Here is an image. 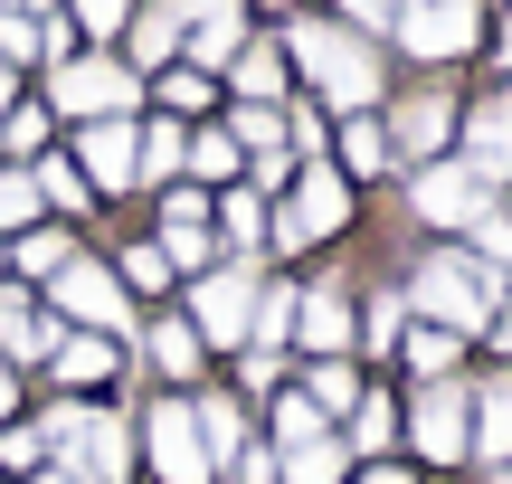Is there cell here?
<instances>
[{
    "label": "cell",
    "mask_w": 512,
    "mask_h": 484,
    "mask_svg": "<svg viewBox=\"0 0 512 484\" xmlns=\"http://www.w3.org/2000/svg\"><path fill=\"white\" fill-rule=\"evenodd\" d=\"M465 171H475V181L512 171V95H494V105L465 114Z\"/></svg>",
    "instance_id": "2e32d148"
},
{
    "label": "cell",
    "mask_w": 512,
    "mask_h": 484,
    "mask_svg": "<svg viewBox=\"0 0 512 484\" xmlns=\"http://www.w3.org/2000/svg\"><path fill=\"white\" fill-rule=\"evenodd\" d=\"M181 38H190V0H162V10H143V19H133V57H143V67H162Z\"/></svg>",
    "instance_id": "603a6c76"
},
{
    "label": "cell",
    "mask_w": 512,
    "mask_h": 484,
    "mask_svg": "<svg viewBox=\"0 0 512 484\" xmlns=\"http://www.w3.org/2000/svg\"><path fill=\"white\" fill-rule=\"evenodd\" d=\"M143 352H152V371H162V380H200V333H190V314H162V323H152V333H143Z\"/></svg>",
    "instance_id": "44dd1931"
},
{
    "label": "cell",
    "mask_w": 512,
    "mask_h": 484,
    "mask_svg": "<svg viewBox=\"0 0 512 484\" xmlns=\"http://www.w3.org/2000/svg\"><path fill=\"white\" fill-rule=\"evenodd\" d=\"M10 266H29V276H57V266H67V238H57V228H19V257Z\"/></svg>",
    "instance_id": "836d02e7"
},
{
    "label": "cell",
    "mask_w": 512,
    "mask_h": 484,
    "mask_svg": "<svg viewBox=\"0 0 512 484\" xmlns=\"http://www.w3.org/2000/svg\"><path fill=\"white\" fill-rule=\"evenodd\" d=\"M114 285H133V295H152V285H171V266H162V247H133V257L114 266Z\"/></svg>",
    "instance_id": "f35d334b"
},
{
    "label": "cell",
    "mask_w": 512,
    "mask_h": 484,
    "mask_svg": "<svg viewBox=\"0 0 512 484\" xmlns=\"http://www.w3.org/2000/svg\"><path fill=\"white\" fill-rule=\"evenodd\" d=\"M38 456H48L38 428H0V466H38Z\"/></svg>",
    "instance_id": "b9f144b4"
},
{
    "label": "cell",
    "mask_w": 512,
    "mask_h": 484,
    "mask_svg": "<svg viewBox=\"0 0 512 484\" xmlns=\"http://www.w3.org/2000/svg\"><path fill=\"white\" fill-rule=\"evenodd\" d=\"M162 95H171V105H209V76H200V67H171Z\"/></svg>",
    "instance_id": "bcb514c9"
},
{
    "label": "cell",
    "mask_w": 512,
    "mask_h": 484,
    "mask_svg": "<svg viewBox=\"0 0 512 484\" xmlns=\"http://www.w3.org/2000/svg\"><path fill=\"white\" fill-rule=\"evenodd\" d=\"M228 133H238V152H285V114H275V105H238Z\"/></svg>",
    "instance_id": "4dcf8cb0"
},
{
    "label": "cell",
    "mask_w": 512,
    "mask_h": 484,
    "mask_svg": "<svg viewBox=\"0 0 512 484\" xmlns=\"http://www.w3.org/2000/svg\"><path fill=\"white\" fill-rule=\"evenodd\" d=\"M0 10H19V19H38V10H48V0H0Z\"/></svg>",
    "instance_id": "816d5d0a"
},
{
    "label": "cell",
    "mask_w": 512,
    "mask_h": 484,
    "mask_svg": "<svg viewBox=\"0 0 512 484\" xmlns=\"http://www.w3.org/2000/svg\"><path fill=\"white\" fill-rule=\"evenodd\" d=\"M380 133H389V162H437L446 133H456V105L446 95H408L399 124H380Z\"/></svg>",
    "instance_id": "4fadbf2b"
},
{
    "label": "cell",
    "mask_w": 512,
    "mask_h": 484,
    "mask_svg": "<svg viewBox=\"0 0 512 484\" xmlns=\"http://www.w3.org/2000/svg\"><path fill=\"white\" fill-rule=\"evenodd\" d=\"M494 295H503V276L484 257H427L418 276H408V304H418L437 333H484V323H494Z\"/></svg>",
    "instance_id": "7a4b0ae2"
},
{
    "label": "cell",
    "mask_w": 512,
    "mask_h": 484,
    "mask_svg": "<svg viewBox=\"0 0 512 484\" xmlns=\"http://www.w3.org/2000/svg\"><path fill=\"white\" fill-rule=\"evenodd\" d=\"M38 437L57 447V466H67L76 484H124V475H133V418H114V409L67 399V409L38 418Z\"/></svg>",
    "instance_id": "6da1fadb"
},
{
    "label": "cell",
    "mask_w": 512,
    "mask_h": 484,
    "mask_svg": "<svg viewBox=\"0 0 512 484\" xmlns=\"http://www.w3.org/2000/svg\"><path fill=\"white\" fill-rule=\"evenodd\" d=\"M219 219H228V238H238V247H256V238H266V209H256L247 190H228V200H219Z\"/></svg>",
    "instance_id": "ab89813d"
},
{
    "label": "cell",
    "mask_w": 512,
    "mask_h": 484,
    "mask_svg": "<svg viewBox=\"0 0 512 484\" xmlns=\"http://www.w3.org/2000/svg\"><path fill=\"white\" fill-rule=\"evenodd\" d=\"M48 295H57V314H67L76 333H124V285H114V266L67 257V266L48 276Z\"/></svg>",
    "instance_id": "ba28073f"
},
{
    "label": "cell",
    "mask_w": 512,
    "mask_h": 484,
    "mask_svg": "<svg viewBox=\"0 0 512 484\" xmlns=\"http://www.w3.org/2000/svg\"><path fill=\"white\" fill-rule=\"evenodd\" d=\"M408 371H418V380H446V371H456V333L418 323V333H408Z\"/></svg>",
    "instance_id": "f1b7e54d"
},
{
    "label": "cell",
    "mask_w": 512,
    "mask_h": 484,
    "mask_svg": "<svg viewBox=\"0 0 512 484\" xmlns=\"http://www.w3.org/2000/svg\"><path fill=\"white\" fill-rule=\"evenodd\" d=\"M294 342H304L313 361H323V352H351V304L332 295V285H313V295H294Z\"/></svg>",
    "instance_id": "e0dca14e"
},
{
    "label": "cell",
    "mask_w": 512,
    "mask_h": 484,
    "mask_svg": "<svg viewBox=\"0 0 512 484\" xmlns=\"http://www.w3.org/2000/svg\"><path fill=\"white\" fill-rule=\"evenodd\" d=\"M503 352H512V323H503Z\"/></svg>",
    "instance_id": "11a10c76"
},
{
    "label": "cell",
    "mask_w": 512,
    "mask_h": 484,
    "mask_svg": "<svg viewBox=\"0 0 512 484\" xmlns=\"http://www.w3.org/2000/svg\"><path fill=\"white\" fill-rule=\"evenodd\" d=\"M342 418H351V428H342V447H361V456H380L389 437H399V409H389L380 390H361V399H351Z\"/></svg>",
    "instance_id": "d4e9b609"
},
{
    "label": "cell",
    "mask_w": 512,
    "mask_h": 484,
    "mask_svg": "<svg viewBox=\"0 0 512 484\" xmlns=\"http://www.w3.org/2000/svg\"><path fill=\"white\" fill-rule=\"evenodd\" d=\"M342 162L351 171H389V133L370 124V114H351V124H342Z\"/></svg>",
    "instance_id": "f546056e"
},
{
    "label": "cell",
    "mask_w": 512,
    "mask_h": 484,
    "mask_svg": "<svg viewBox=\"0 0 512 484\" xmlns=\"http://www.w3.org/2000/svg\"><path fill=\"white\" fill-rule=\"evenodd\" d=\"M465 466H494V475L512 466V371L475 390V447H465Z\"/></svg>",
    "instance_id": "9a60e30c"
},
{
    "label": "cell",
    "mask_w": 512,
    "mask_h": 484,
    "mask_svg": "<svg viewBox=\"0 0 512 484\" xmlns=\"http://www.w3.org/2000/svg\"><path fill=\"white\" fill-rule=\"evenodd\" d=\"M48 352H57V323L38 314V304L0 295V361H10V371H29V361H48Z\"/></svg>",
    "instance_id": "ac0fdd59"
},
{
    "label": "cell",
    "mask_w": 512,
    "mask_h": 484,
    "mask_svg": "<svg viewBox=\"0 0 512 484\" xmlns=\"http://www.w3.org/2000/svg\"><path fill=\"white\" fill-rule=\"evenodd\" d=\"M503 475H512V466H503Z\"/></svg>",
    "instance_id": "9f6ffc18"
},
{
    "label": "cell",
    "mask_w": 512,
    "mask_h": 484,
    "mask_svg": "<svg viewBox=\"0 0 512 484\" xmlns=\"http://www.w3.org/2000/svg\"><path fill=\"white\" fill-rule=\"evenodd\" d=\"M285 48H294V67H304L313 86L332 95V105L361 114L370 95H380V57H370V38H361V29H323V19H304Z\"/></svg>",
    "instance_id": "3957f363"
},
{
    "label": "cell",
    "mask_w": 512,
    "mask_h": 484,
    "mask_svg": "<svg viewBox=\"0 0 512 484\" xmlns=\"http://www.w3.org/2000/svg\"><path fill=\"white\" fill-rule=\"evenodd\" d=\"M209 228H162V266H190V276H209Z\"/></svg>",
    "instance_id": "d590c367"
},
{
    "label": "cell",
    "mask_w": 512,
    "mask_h": 484,
    "mask_svg": "<svg viewBox=\"0 0 512 484\" xmlns=\"http://www.w3.org/2000/svg\"><path fill=\"white\" fill-rule=\"evenodd\" d=\"M19 57H38V19L0 10V67H19Z\"/></svg>",
    "instance_id": "60d3db41"
},
{
    "label": "cell",
    "mask_w": 512,
    "mask_h": 484,
    "mask_svg": "<svg viewBox=\"0 0 512 484\" xmlns=\"http://www.w3.org/2000/svg\"><path fill=\"white\" fill-rule=\"evenodd\" d=\"M475 247H484V257H512V209H484V219H475Z\"/></svg>",
    "instance_id": "7bdbcfd3"
},
{
    "label": "cell",
    "mask_w": 512,
    "mask_h": 484,
    "mask_svg": "<svg viewBox=\"0 0 512 484\" xmlns=\"http://www.w3.org/2000/svg\"><path fill=\"white\" fill-rule=\"evenodd\" d=\"M38 143H48V114H38V105H10V114H0V152H38Z\"/></svg>",
    "instance_id": "74e56055"
},
{
    "label": "cell",
    "mask_w": 512,
    "mask_h": 484,
    "mask_svg": "<svg viewBox=\"0 0 512 484\" xmlns=\"http://www.w3.org/2000/svg\"><path fill=\"white\" fill-rule=\"evenodd\" d=\"M10 409H19V380H10V361H0V428H10Z\"/></svg>",
    "instance_id": "681fc988"
},
{
    "label": "cell",
    "mask_w": 512,
    "mask_h": 484,
    "mask_svg": "<svg viewBox=\"0 0 512 484\" xmlns=\"http://www.w3.org/2000/svg\"><path fill=\"white\" fill-rule=\"evenodd\" d=\"M228 475H238V484H275V447H238V456H228Z\"/></svg>",
    "instance_id": "f6af8a7d"
},
{
    "label": "cell",
    "mask_w": 512,
    "mask_h": 484,
    "mask_svg": "<svg viewBox=\"0 0 512 484\" xmlns=\"http://www.w3.org/2000/svg\"><path fill=\"white\" fill-rule=\"evenodd\" d=\"M238 380L247 390H275V352H238Z\"/></svg>",
    "instance_id": "7dc6e473"
},
{
    "label": "cell",
    "mask_w": 512,
    "mask_h": 484,
    "mask_svg": "<svg viewBox=\"0 0 512 484\" xmlns=\"http://www.w3.org/2000/svg\"><path fill=\"white\" fill-rule=\"evenodd\" d=\"M408 209H418L427 228H475L484 209H494V190H484L465 162H418V190H408Z\"/></svg>",
    "instance_id": "9c48e42d"
},
{
    "label": "cell",
    "mask_w": 512,
    "mask_h": 484,
    "mask_svg": "<svg viewBox=\"0 0 512 484\" xmlns=\"http://www.w3.org/2000/svg\"><path fill=\"white\" fill-rule=\"evenodd\" d=\"M181 124H133V181H171L181 171Z\"/></svg>",
    "instance_id": "cb8c5ba5"
},
{
    "label": "cell",
    "mask_w": 512,
    "mask_h": 484,
    "mask_svg": "<svg viewBox=\"0 0 512 484\" xmlns=\"http://www.w3.org/2000/svg\"><path fill=\"white\" fill-rule=\"evenodd\" d=\"M304 437H332V418L294 390V399H275V447H304Z\"/></svg>",
    "instance_id": "83f0119b"
},
{
    "label": "cell",
    "mask_w": 512,
    "mask_h": 484,
    "mask_svg": "<svg viewBox=\"0 0 512 484\" xmlns=\"http://www.w3.org/2000/svg\"><path fill=\"white\" fill-rule=\"evenodd\" d=\"M0 114H10V67H0Z\"/></svg>",
    "instance_id": "db71d44e"
},
{
    "label": "cell",
    "mask_w": 512,
    "mask_h": 484,
    "mask_svg": "<svg viewBox=\"0 0 512 484\" xmlns=\"http://www.w3.org/2000/svg\"><path fill=\"white\" fill-rule=\"evenodd\" d=\"M351 342H361V352H389V342H399V295H370V314L351 323Z\"/></svg>",
    "instance_id": "e575fe53"
},
{
    "label": "cell",
    "mask_w": 512,
    "mask_h": 484,
    "mask_svg": "<svg viewBox=\"0 0 512 484\" xmlns=\"http://www.w3.org/2000/svg\"><path fill=\"white\" fill-rule=\"evenodd\" d=\"M351 484H418V475H399V466H370V475H351Z\"/></svg>",
    "instance_id": "f907efd6"
},
{
    "label": "cell",
    "mask_w": 512,
    "mask_h": 484,
    "mask_svg": "<svg viewBox=\"0 0 512 484\" xmlns=\"http://www.w3.org/2000/svg\"><path fill=\"white\" fill-rule=\"evenodd\" d=\"M48 361H57L67 380H76V390H105V380L124 371V352H114V333H57V352H48Z\"/></svg>",
    "instance_id": "d6986e66"
},
{
    "label": "cell",
    "mask_w": 512,
    "mask_h": 484,
    "mask_svg": "<svg viewBox=\"0 0 512 484\" xmlns=\"http://www.w3.org/2000/svg\"><path fill=\"white\" fill-rule=\"evenodd\" d=\"M38 181V209H86V171L76 162H48V171H29Z\"/></svg>",
    "instance_id": "d6a6232c"
},
{
    "label": "cell",
    "mask_w": 512,
    "mask_h": 484,
    "mask_svg": "<svg viewBox=\"0 0 512 484\" xmlns=\"http://www.w3.org/2000/svg\"><path fill=\"white\" fill-rule=\"evenodd\" d=\"M408 447H418L427 466H465V447H475V390H465L456 371L418 390V409H408Z\"/></svg>",
    "instance_id": "277c9868"
},
{
    "label": "cell",
    "mask_w": 512,
    "mask_h": 484,
    "mask_svg": "<svg viewBox=\"0 0 512 484\" xmlns=\"http://www.w3.org/2000/svg\"><path fill=\"white\" fill-rule=\"evenodd\" d=\"M351 19H361V29H389V19H399V0H342Z\"/></svg>",
    "instance_id": "c3c4849f"
},
{
    "label": "cell",
    "mask_w": 512,
    "mask_h": 484,
    "mask_svg": "<svg viewBox=\"0 0 512 484\" xmlns=\"http://www.w3.org/2000/svg\"><path fill=\"white\" fill-rule=\"evenodd\" d=\"M247 304H256V276H247V266L200 276V295H190V333H200L209 352H238V342H247Z\"/></svg>",
    "instance_id": "30bf717a"
},
{
    "label": "cell",
    "mask_w": 512,
    "mask_h": 484,
    "mask_svg": "<svg viewBox=\"0 0 512 484\" xmlns=\"http://www.w3.org/2000/svg\"><path fill=\"white\" fill-rule=\"evenodd\" d=\"M38 484H76V475H67V466H48V475H38Z\"/></svg>",
    "instance_id": "f5cc1de1"
},
{
    "label": "cell",
    "mask_w": 512,
    "mask_h": 484,
    "mask_svg": "<svg viewBox=\"0 0 512 484\" xmlns=\"http://www.w3.org/2000/svg\"><path fill=\"white\" fill-rule=\"evenodd\" d=\"M76 29H95V38H114V29H124V0H76Z\"/></svg>",
    "instance_id": "ee69618b"
},
{
    "label": "cell",
    "mask_w": 512,
    "mask_h": 484,
    "mask_svg": "<svg viewBox=\"0 0 512 484\" xmlns=\"http://www.w3.org/2000/svg\"><path fill=\"white\" fill-rule=\"evenodd\" d=\"M190 428H200V447H209V466L228 475V456L247 447V409H238V399H190Z\"/></svg>",
    "instance_id": "7402d4cb"
},
{
    "label": "cell",
    "mask_w": 512,
    "mask_h": 484,
    "mask_svg": "<svg viewBox=\"0 0 512 484\" xmlns=\"http://www.w3.org/2000/svg\"><path fill=\"white\" fill-rule=\"evenodd\" d=\"M304 399H313V409H323V418H342L351 399H361V380H351V361H342V352H323V361H313V371H304Z\"/></svg>",
    "instance_id": "484cf974"
},
{
    "label": "cell",
    "mask_w": 512,
    "mask_h": 484,
    "mask_svg": "<svg viewBox=\"0 0 512 484\" xmlns=\"http://www.w3.org/2000/svg\"><path fill=\"white\" fill-rule=\"evenodd\" d=\"M332 228H351V181L313 162L304 181H294V209H285V228H275V238L304 247V238H332Z\"/></svg>",
    "instance_id": "8fae6325"
},
{
    "label": "cell",
    "mask_w": 512,
    "mask_h": 484,
    "mask_svg": "<svg viewBox=\"0 0 512 484\" xmlns=\"http://www.w3.org/2000/svg\"><path fill=\"white\" fill-rule=\"evenodd\" d=\"M143 456H152L162 484H219L200 428H190V399H152V409H143Z\"/></svg>",
    "instance_id": "5b68a950"
},
{
    "label": "cell",
    "mask_w": 512,
    "mask_h": 484,
    "mask_svg": "<svg viewBox=\"0 0 512 484\" xmlns=\"http://www.w3.org/2000/svg\"><path fill=\"white\" fill-rule=\"evenodd\" d=\"M181 48H190V67H228V57H238L247 48V0H190V38H181Z\"/></svg>",
    "instance_id": "7c38bea8"
},
{
    "label": "cell",
    "mask_w": 512,
    "mask_h": 484,
    "mask_svg": "<svg viewBox=\"0 0 512 484\" xmlns=\"http://www.w3.org/2000/svg\"><path fill=\"white\" fill-rule=\"evenodd\" d=\"M275 484H351L342 437H304V447H275Z\"/></svg>",
    "instance_id": "ffe728a7"
},
{
    "label": "cell",
    "mask_w": 512,
    "mask_h": 484,
    "mask_svg": "<svg viewBox=\"0 0 512 484\" xmlns=\"http://www.w3.org/2000/svg\"><path fill=\"white\" fill-rule=\"evenodd\" d=\"M0 228H38V181L29 171H0Z\"/></svg>",
    "instance_id": "8d00e7d4"
},
{
    "label": "cell",
    "mask_w": 512,
    "mask_h": 484,
    "mask_svg": "<svg viewBox=\"0 0 512 484\" xmlns=\"http://www.w3.org/2000/svg\"><path fill=\"white\" fill-rule=\"evenodd\" d=\"M228 67H238V95H247V105H275V86H285V57H275V48H238Z\"/></svg>",
    "instance_id": "4316f807"
},
{
    "label": "cell",
    "mask_w": 512,
    "mask_h": 484,
    "mask_svg": "<svg viewBox=\"0 0 512 484\" xmlns=\"http://www.w3.org/2000/svg\"><path fill=\"white\" fill-rule=\"evenodd\" d=\"M181 162L200 171V181H219V171H238V133H190V143H181Z\"/></svg>",
    "instance_id": "1f68e13d"
},
{
    "label": "cell",
    "mask_w": 512,
    "mask_h": 484,
    "mask_svg": "<svg viewBox=\"0 0 512 484\" xmlns=\"http://www.w3.org/2000/svg\"><path fill=\"white\" fill-rule=\"evenodd\" d=\"M57 114H76V124L133 114V67H114V57H57Z\"/></svg>",
    "instance_id": "52a82bcc"
},
{
    "label": "cell",
    "mask_w": 512,
    "mask_h": 484,
    "mask_svg": "<svg viewBox=\"0 0 512 484\" xmlns=\"http://www.w3.org/2000/svg\"><path fill=\"white\" fill-rule=\"evenodd\" d=\"M76 171H86V190H133V124L124 114L76 133Z\"/></svg>",
    "instance_id": "5bb4252c"
},
{
    "label": "cell",
    "mask_w": 512,
    "mask_h": 484,
    "mask_svg": "<svg viewBox=\"0 0 512 484\" xmlns=\"http://www.w3.org/2000/svg\"><path fill=\"white\" fill-rule=\"evenodd\" d=\"M399 48H418V57H465L484 38V0H399Z\"/></svg>",
    "instance_id": "8992f818"
}]
</instances>
